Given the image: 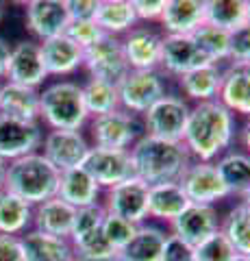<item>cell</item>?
<instances>
[{
  "label": "cell",
  "mask_w": 250,
  "mask_h": 261,
  "mask_svg": "<svg viewBox=\"0 0 250 261\" xmlns=\"http://www.w3.org/2000/svg\"><path fill=\"white\" fill-rule=\"evenodd\" d=\"M0 261H24L20 238L0 235Z\"/></svg>",
  "instance_id": "obj_45"
},
{
  "label": "cell",
  "mask_w": 250,
  "mask_h": 261,
  "mask_svg": "<svg viewBox=\"0 0 250 261\" xmlns=\"http://www.w3.org/2000/svg\"><path fill=\"white\" fill-rule=\"evenodd\" d=\"M181 187L191 205L215 207V202L227 200L231 196L215 163L211 161H191L187 172L181 178Z\"/></svg>",
  "instance_id": "obj_11"
},
{
  "label": "cell",
  "mask_w": 250,
  "mask_h": 261,
  "mask_svg": "<svg viewBox=\"0 0 250 261\" xmlns=\"http://www.w3.org/2000/svg\"><path fill=\"white\" fill-rule=\"evenodd\" d=\"M102 194V207L107 214L128 220L137 226L148 220V185L142 183L140 178L133 176Z\"/></svg>",
  "instance_id": "obj_10"
},
{
  "label": "cell",
  "mask_w": 250,
  "mask_h": 261,
  "mask_svg": "<svg viewBox=\"0 0 250 261\" xmlns=\"http://www.w3.org/2000/svg\"><path fill=\"white\" fill-rule=\"evenodd\" d=\"M46 128L39 122H24L0 116V159L15 161L26 154L39 152Z\"/></svg>",
  "instance_id": "obj_15"
},
{
  "label": "cell",
  "mask_w": 250,
  "mask_h": 261,
  "mask_svg": "<svg viewBox=\"0 0 250 261\" xmlns=\"http://www.w3.org/2000/svg\"><path fill=\"white\" fill-rule=\"evenodd\" d=\"M114 261H120V259H114Z\"/></svg>",
  "instance_id": "obj_54"
},
{
  "label": "cell",
  "mask_w": 250,
  "mask_h": 261,
  "mask_svg": "<svg viewBox=\"0 0 250 261\" xmlns=\"http://www.w3.org/2000/svg\"><path fill=\"white\" fill-rule=\"evenodd\" d=\"M5 172H7V161L0 159V190H3V185H5Z\"/></svg>",
  "instance_id": "obj_49"
},
{
  "label": "cell",
  "mask_w": 250,
  "mask_h": 261,
  "mask_svg": "<svg viewBox=\"0 0 250 261\" xmlns=\"http://www.w3.org/2000/svg\"><path fill=\"white\" fill-rule=\"evenodd\" d=\"M187 207L189 200L181 183H163L148 187V218L172 224Z\"/></svg>",
  "instance_id": "obj_27"
},
{
  "label": "cell",
  "mask_w": 250,
  "mask_h": 261,
  "mask_svg": "<svg viewBox=\"0 0 250 261\" xmlns=\"http://www.w3.org/2000/svg\"><path fill=\"white\" fill-rule=\"evenodd\" d=\"M217 100L233 116L250 118V63H227V68H222Z\"/></svg>",
  "instance_id": "obj_19"
},
{
  "label": "cell",
  "mask_w": 250,
  "mask_h": 261,
  "mask_svg": "<svg viewBox=\"0 0 250 261\" xmlns=\"http://www.w3.org/2000/svg\"><path fill=\"white\" fill-rule=\"evenodd\" d=\"M168 233L155 224H140L131 242L118 252L120 261H161Z\"/></svg>",
  "instance_id": "obj_29"
},
{
  "label": "cell",
  "mask_w": 250,
  "mask_h": 261,
  "mask_svg": "<svg viewBox=\"0 0 250 261\" xmlns=\"http://www.w3.org/2000/svg\"><path fill=\"white\" fill-rule=\"evenodd\" d=\"M239 205L244 207V209H248V211H250V190H248V192H246V194L239 198Z\"/></svg>",
  "instance_id": "obj_48"
},
{
  "label": "cell",
  "mask_w": 250,
  "mask_h": 261,
  "mask_svg": "<svg viewBox=\"0 0 250 261\" xmlns=\"http://www.w3.org/2000/svg\"><path fill=\"white\" fill-rule=\"evenodd\" d=\"M237 140L235 116L220 100L191 105L183 146L193 161H217Z\"/></svg>",
  "instance_id": "obj_1"
},
{
  "label": "cell",
  "mask_w": 250,
  "mask_h": 261,
  "mask_svg": "<svg viewBox=\"0 0 250 261\" xmlns=\"http://www.w3.org/2000/svg\"><path fill=\"white\" fill-rule=\"evenodd\" d=\"M165 76L161 70H128L118 83L120 109L142 118L161 96H165Z\"/></svg>",
  "instance_id": "obj_7"
},
{
  "label": "cell",
  "mask_w": 250,
  "mask_h": 261,
  "mask_svg": "<svg viewBox=\"0 0 250 261\" xmlns=\"http://www.w3.org/2000/svg\"><path fill=\"white\" fill-rule=\"evenodd\" d=\"M33 228V205L7 190H0V235L22 238Z\"/></svg>",
  "instance_id": "obj_30"
},
{
  "label": "cell",
  "mask_w": 250,
  "mask_h": 261,
  "mask_svg": "<svg viewBox=\"0 0 250 261\" xmlns=\"http://www.w3.org/2000/svg\"><path fill=\"white\" fill-rule=\"evenodd\" d=\"M233 261H250V255H237Z\"/></svg>",
  "instance_id": "obj_51"
},
{
  "label": "cell",
  "mask_w": 250,
  "mask_h": 261,
  "mask_svg": "<svg viewBox=\"0 0 250 261\" xmlns=\"http://www.w3.org/2000/svg\"><path fill=\"white\" fill-rule=\"evenodd\" d=\"M83 70L90 74V79L118 85L128 74V63L122 50V42L118 37L104 35L98 44L83 50Z\"/></svg>",
  "instance_id": "obj_9"
},
{
  "label": "cell",
  "mask_w": 250,
  "mask_h": 261,
  "mask_svg": "<svg viewBox=\"0 0 250 261\" xmlns=\"http://www.w3.org/2000/svg\"><path fill=\"white\" fill-rule=\"evenodd\" d=\"M0 116L39 122V89L3 81L0 83Z\"/></svg>",
  "instance_id": "obj_26"
},
{
  "label": "cell",
  "mask_w": 250,
  "mask_h": 261,
  "mask_svg": "<svg viewBox=\"0 0 250 261\" xmlns=\"http://www.w3.org/2000/svg\"><path fill=\"white\" fill-rule=\"evenodd\" d=\"M200 65H207V59L191 35H163L159 70L165 79H181Z\"/></svg>",
  "instance_id": "obj_17"
},
{
  "label": "cell",
  "mask_w": 250,
  "mask_h": 261,
  "mask_svg": "<svg viewBox=\"0 0 250 261\" xmlns=\"http://www.w3.org/2000/svg\"><path fill=\"white\" fill-rule=\"evenodd\" d=\"M235 257V248L231 246V242L222 231H215L205 242L193 246V261H233Z\"/></svg>",
  "instance_id": "obj_37"
},
{
  "label": "cell",
  "mask_w": 250,
  "mask_h": 261,
  "mask_svg": "<svg viewBox=\"0 0 250 261\" xmlns=\"http://www.w3.org/2000/svg\"><path fill=\"white\" fill-rule=\"evenodd\" d=\"M191 105L179 94L165 92L159 100L142 116L144 133L165 142H183L185 126L189 120Z\"/></svg>",
  "instance_id": "obj_6"
},
{
  "label": "cell",
  "mask_w": 250,
  "mask_h": 261,
  "mask_svg": "<svg viewBox=\"0 0 250 261\" xmlns=\"http://www.w3.org/2000/svg\"><path fill=\"white\" fill-rule=\"evenodd\" d=\"M57 198L68 202L74 209H83V207L102 202V190L94 183V178L83 168H72L61 172L59 176Z\"/></svg>",
  "instance_id": "obj_24"
},
{
  "label": "cell",
  "mask_w": 250,
  "mask_h": 261,
  "mask_svg": "<svg viewBox=\"0 0 250 261\" xmlns=\"http://www.w3.org/2000/svg\"><path fill=\"white\" fill-rule=\"evenodd\" d=\"M80 89H83V102L90 118L104 116V113L120 109L118 85L98 79H87L85 83H80Z\"/></svg>",
  "instance_id": "obj_33"
},
{
  "label": "cell",
  "mask_w": 250,
  "mask_h": 261,
  "mask_svg": "<svg viewBox=\"0 0 250 261\" xmlns=\"http://www.w3.org/2000/svg\"><path fill=\"white\" fill-rule=\"evenodd\" d=\"M128 70H159L163 33L152 24H137L120 39Z\"/></svg>",
  "instance_id": "obj_16"
},
{
  "label": "cell",
  "mask_w": 250,
  "mask_h": 261,
  "mask_svg": "<svg viewBox=\"0 0 250 261\" xmlns=\"http://www.w3.org/2000/svg\"><path fill=\"white\" fill-rule=\"evenodd\" d=\"M161 261H193V246L168 233L163 250H161Z\"/></svg>",
  "instance_id": "obj_42"
},
{
  "label": "cell",
  "mask_w": 250,
  "mask_h": 261,
  "mask_svg": "<svg viewBox=\"0 0 250 261\" xmlns=\"http://www.w3.org/2000/svg\"><path fill=\"white\" fill-rule=\"evenodd\" d=\"M220 214L215 207L209 205H191L174 220L170 226V235H176L179 240L187 242L189 246H198L209 235L220 231Z\"/></svg>",
  "instance_id": "obj_18"
},
{
  "label": "cell",
  "mask_w": 250,
  "mask_h": 261,
  "mask_svg": "<svg viewBox=\"0 0 250 261\" xmlns=\"http://www.w3.org/2000/svg\"><path fill=\"white\" fill-rule=\"evenodd\" d=\"M191 37L196 42L198 50L207 59V63L220 65L224 61H229V55H231V33L229 31L215 29L211 24H203L200 29L191 33Z\"/></svg>",
  "instance_id": "obj_34"
},
{
  "label": "cell",
  "mask_w": 250,
  "mask_h": 261,
  "mask_svg": "<svg viewBox=\"0 0 250 261\" xmlns=\"http://www.w3.org/2000/svg\"><path fill=\"white\" fill-rule=\"evenodd\" d=\"M229 63H250V24L231 33V55Z\"/></svg>",
  "instance_id": "obj_41"
},
{
  "label": "cell",
  "mask_w": 250,
  "mask_h": 261,
  "mask_svg": "<svg viewBox=\"0 0 250 261\" xmlns=\"http://www.w3.org/2000/svg\"><path fill=\"white\" fill-rule=\"evenodd\" d=\"M213 163L231 196L241 198L250 190V157L246 152H241L237 148L229 150Z\"/></svg>",
  "instance_id": "obj_31"
},
{
  "label": "cell",
  "mask_w": 250,
  "mask_h": 261,
  "mask_svg": "<svg viewBox=\"0 0 250 261\" xmlns=\"http://www.w3.org/2000/svg\"><path fill=\"white\" fill-rule=\"evenodd\" d=\"M72 250H74L76 259L83 261H114L118 259V250L107 242V238L102 235V226L96 231L83 235V238L70 240Z\"/></svg>",
  "instance_id": "obj_36"
},
{
  "label": "cell",
  "mask_w": 250,
  "mask_h": 261,
  "mask_svg": "<svg viewBox=\"0 0 250 261\" xmlns=\"http://www.w3.org/2000/svg\"><path fill=\"white\" fill-rule=\"evenodd\" d=\"M104 216H107V211H104L102 202H98V205L83 207V209H76V216H74V224H72L70 240L83 238V235L96 231V228H100Z\"/></svg>",
  "instance_id": "obj_39"
},
{
  "label": "cell",
  "mask_w": 250,
  "mask_h": 261,
  "mask_svg": "<svg viewBox=\"0 0 250 261\" xmlns=\"http://www.w3.org/2000/svg\"><path fill=\"white\" fill-rule=\"evenodd\" d=\"M72 261H83V259H76V257H74V259H72Z\"/></svg>",
  "instance_id": "obj_53"
},
{
  "label": "cell",
  "mask_w": 250,
  "mask_h": 261,
  "mask_svg": "<svg viewBox=\"0 0 250 261\" xmlns=\"http://www.w3.org/2000/svg\"><path fill=\"white\" fill-rule=\"evenodd\" d=\"M246 22V0H205V24L233 33Z\"/></svg>",
  "instance_id": "obj_32"
},
{
  "label": "cell",
  "mask_w": 250,
  "mask_h": 261,
  "mask_svg": "<svg viewBox=\"0 0 250 261\" xmlns=\"http://www.w3.org/2000/svg\"><path fill=\"white\" fill-rule=\"evenodd\" d=\"M24 261H72L74 250H72L70 240L54 238L42 231L31 228L20 238Z\"/></svg>",
  "instance_id": "obj_25"
},
{
  "label": "cell",
  "mask_w": 250,
  "mask_h": 261,
  "mask_svg": "<svg viewBox=\"0 0 250 261\" xmlns=\"http://www.w3.org/2000/svg\"><path fill=\"white\" fill-rule=\"evenodd\" d=\"M205 24V0H165L159 27L163 35H191Z\"/></svg>",
  "instance_id": "obj_21"
},
{
  "label": "cell",
  "mask_w": 250,
  "mask_h": 261,
  "mask_svg": "<svg viewBox=\"0 0 250 261\" xmlns=\"http://www.w3.org/2000/svg\"><path fill=\"white\" fill-rule=\"evenodd\" d=\"M74 216H76V209L54 196V198H48L33 207V228L48 235H54V238L70 240Z\"/></svg>",
  "instance_id": "obj_23"
},
{
  "label": "cell",
  "mask_w": 250,
  "mask_h": 261,
  "mask_svg": "<svg viewBox=\"0 0 250 261\" xmlns=\"http://www.w3.org/2000/svg\"><path fill=\"white\" fill-rule=\"evenodd\" d=\"M63 35H68L78 48L87 50V48H92L94 44L100 42L104 37V33L100 31V27L94 20H83V22H70Z\"/></svg>",
  "instance_id": "obj_40"
},
{
  "label": "cell",
  "mask_w": 250,
  "mask_h": 261,
  "mask_svg": "<svg viewBox=\"0 0 250 261\" xmlns=\"http://www.w3.org/2000/svg\"><path fill=\"white\" fill-rule=\"evenodd\" d=\"M237 142H239V146H241V152H246L248 157H250V118L241 124V128L237 130Z\"/></svg>",
  "instance_id": "obj_47"
},
{
  "label": "cell",
  "mask_w": 250,
  "mask_h": 261,
  "mask_svg": "<svg viewBox=\"0 0 250 261\" xmlns=\"http://www.w3.org/2000/svg\"><path fill=\"white\" fill-rule=\"evenodd\" d=\"M87 122L80 83L61 79L39 89V124L46 130H83Z\"/></svg>",
  "instance_id": "obj_3"
},
{
  "label": "cell",
  "mask_w": 250,
  "mask_h": 261,
  "mask_svg": "<svg viewBox=\"0 0 250 261\" xmlns=\"http://www.w3.org/2000/svg\"><path fill=\"white\" fill-rule=\"evenodd\" d=\"M220 231L227 235L237 255H250V211L235 205L220 220Z\"/></svg>",
  "instance_id": "obj_35"
},
{
  "label": "cell",
  "mask_w": 250,
  "mask_h": 261,
  "mask_svg": "<svg viewBox=\"0 0 250 261\" xmlns=\"http://www.w3.org/2000/svg\"><path fill=\"white\" fill-rule=\"evenodd\" d=\"M80 168L94 178V183L102 192L133 178V163L128 150H107L92 146Z\"/></svg>",
  "instance_id": "obj_14"
},
{
  "label": "cell",
  "mask_w": 250,
  "mask_h": 261,
  "mask_svg": "<svg viewBox=\"0 0 250 261\" xmlns=\"http://www.w3.org/2000/svg\"><path fill=\"white\" fill-rule=\"evenodd\" d=\"M70 24L63 0H29L24 3V27L37 44L59 37Z\"/></svg>",
  "instance_id": "obj_13"
},
{
  "label": "cell",
  "mask_w": 250,
  "mask_h": 261,
  "mask_svg": "<svg viewBox=\"0 0 250 261\" xmlns=\"http://www.w3.org/2000/svg\"><path fill=\"white\" fill-rule=\"evenodd\" d=\"M137 231V224L128 222V220H122L118 216H111L107 214L102 220V235L107 238V242L114 246L118 252L122 250L128 242H131V238L135 235Z\"/></svg>",
  "instance_id": "obj_38"
},
{
  "label": "cell",
  "mask_w": 250,
  "mask_h": 261,
  "mask_svg": "<svg viewBox=\"0 0 250 261\" xmlns=\"http://www.w3.org/2000/svg\"><path fill=\"white\" fill-rule=\"evenodd\" d=\"M90 130V144L96 148L107 150H131L135 142L144 135L142 118L133 116L124 109H116L104 116L90 118L87 122Z\"/></svg>",
  "instance_id": "obj_5"
},
{
  "label": "cell",
  "mask_w": 250,
  "mask_h": 261,
  "mask_svg": "<svg viewBox=\"0 0 250 261\" xmlns=\"http://www.w3.org/2000/svg\"><path fill=\"white\" fill-rule=\"evenodd\" d=\"M39 46H42V59L48 79L61 81L83 70V48H78L68 35L46 39Z\"/></svg>",
  "instance_id": "obj_20"
},
{
  "label": "cell",
  "mask_w": 250,
  "mask_h": 261,
  "mask_svg": "<svg viewBox=\"0 0 250 261\" xmlns=\"http://www.w3.org/2000/svg\"><path fill=\"white\" fill-rule=\"evenodd\" d=\"M133 176L148 187L163 183H181L191 166V157L183 142H165L144 133L131 150Z\"/></svg>",
  "instance_id": "obj_2"
},
{
  "label": "cell",
  "mask_w": 250,
  "mask_h": 261,
  "mask_svg": "<svg viewBox=\"0 0 250 261\" xmlns=\"http://www.w3.org/2000/svg\"><path fill=\"white\" fill-rule=\"evenodd\" d=\"M94 22L104 35L118 39H122L128 31H133L140 24L131 0H98Z\"/></svg>",
  "instance_id": "obj_28"
},
{
  "label": "cell",
  "mask_w": 250,
  "mask_h": 261,
  "mask_svg": "<svg viewBox=\"0 0 250 261\" xmlns=\"http://www.w3.org/2000/svg\"><path fill=\"white\" fill-rule=\"evenodd\" d=\"M92 144L83 130H46L39 152L52 163L59 172L80 168Z\"/></svg>",
  "instance_id": "obj_12"
},
{
  "label": "cell",
  "mask_w": 250,
  "mask_h": 261,
  "mask_svg": "<svg viewBox=\"0 0 250 261\" xmlns=\"http://www.w3.org/2000/svg\"><path fill=\"white\" fill-rule=\"evenodd\" d=\"M140 24H159L161 13L165 9V0H131Z\"/></svg>",
  "instance_id": "obj_43"
},
{
  "label": "cell",
  "mask_w": 250,
  "mask_h": 261,
  "mask_svg": "<svg viewBox=\"0 0 250 261\" xmlns=\"http://www.w3.org/2000/svg\"><path fill=\"white\" fill-rule=\"evenodd\" d=\"M9 57H11V44L5 37H0V83L7 76V65H9Z\"/></svg>",
  "instance_id": "obj_46"
},
{
  "label": "cell",
  "mask_w": 250,
  "mask_h": 261,
  "mask_svg": "<svg viewBox=\"0 0 250 261\" xmlns=\"http://www.w3.org/2000/svg\"><path fill=\"white\" fill-rule=\"evenodd\" d=\"M181 89V98H185L189 105H200L209 100H217L222 83V65H200V68L187 72L181 79H176Z\"/></svg>",
  "instance_id": "obj_22"
},
{
  "label": "cell",
  "mask_w": 250,
  "mask_h": 261,
  "mask_svg": "<svg viewBox=\"0 0 250 261\" xmlns=\"http://www.w3.org/2000/svg\"><path fill=\"white\" fill-rule=\"evenodd\" d=\"M59 176L61 172L42 152H33L7 163L3 190L20 196L22 200L35 207L39 202L57 196Z\"/></svg>",
  "instance_id": "obj_4"
},
{
  "label": "cell",
  "mask_w": 250,
  "mask_h": 261,
  "mask_svg": "<svg viewBox=\"0 0 250 261\" xmlns=\"http://www.w3.org/2000/svg\"><path fill=\"white\" fill-rule=\"evenodd\" d=\"M246 20L250 24V0H246Z\"/></svg>",
  "instance_id": "obj_52"
},
{
  "label": "cell",
  "mask_w": 250,
  "mask_h": 261,
  "mask_svg": "<svg viewBox=\"0 0 250 261\" xmlns=\"http://www.w3.org/2000/svg\"><path fill=\"white\" fill-rule=\"evenodd\" d=\"M70 22H83L94 20L96 9H98V0H63Z\"/></svg>",
  "instance_id": "obj_44"
},
{
  "label": "cell",
  "mask_w": 250,
  "mask_h": 261,
  "mask_svg": "<svg viewBox=\"0 0 250 261\" xmlns=\"http://www.w3.org/2000/svg\"><path fill=\"white\" fill-rule=\"evenodd\" d=\"M5 11H7V5L0 3V22H3V18H5Z\"/></svg>",
  "instance_id": "obj_50"
},
{
  "label": "cell",
  "mask_w": 250,
  "mask_h": 261,
  "mask_svg": "<svg viewBox=\"0 0 250 261\" xmlns=\"http://www.w3.org/2000/svg\"><path fill=\"white\" fill-rule=\"evenodd\" d=\"M5 81L31 89H42L48 83V72L42 59V46L35 39H20L11 44V57Z\"/></svg>",
  "instance_id": "obj_8"
}]
</instances>
